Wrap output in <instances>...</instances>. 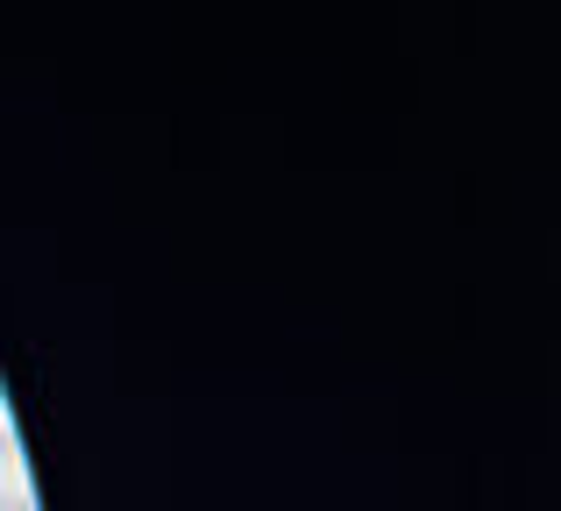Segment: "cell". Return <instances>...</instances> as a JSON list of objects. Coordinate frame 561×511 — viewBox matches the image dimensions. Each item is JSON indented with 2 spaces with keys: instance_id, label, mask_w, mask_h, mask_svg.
Returning a JSON list of instances; mask_svg holds the SVG:
<instances>
[{
  "instance_id": "6da1fadb",
  "label": "cell",
  "mask_w": 561,
  "mask_h": 511,
  "mask_svg": "<svg viewBox=\"0 0 561 511\" xmlns=\"http://www.w3.org/2000/svg\"><path fill=\"white\" fill-rule=\"evenodd\" d=\"M0 511H36V484H28V462L22 441L0 427Z\"/></svg>"
}]
</instances>
